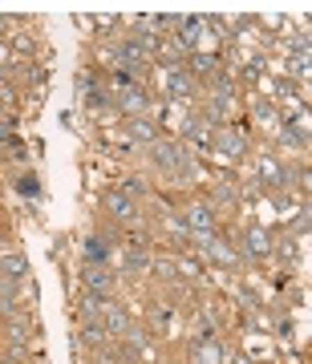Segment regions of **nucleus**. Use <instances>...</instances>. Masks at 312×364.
<instances>
[{
    "label": "nucleus",
    "instance_id": "obj_16",
    "mask_svg": "<svg viewBox=\"0 0 312 364\" xmlns=\"http://www.w3.org/2000/svg\"><path fill=\"white\" fill-rule=\"evenodd\" d=\"M236 364H252V361H236Z\"/></svg>",
    "mask_w": 312,
    "mask_h": 364
},
{
    "label": "nucleus",
    "instance_id": "obj_10",
    "mask_svg": "<svg viewBox=\"0 0 312 364\" xmlns=\"http://www.w3.org/2000/svg\"><path fill=\"white\" fill-rule=\"evenodd\" d=\"M81 344H85L90 352H101V356H106V348H110V336H106V328H101L97 320H85V324H81Z\"/></svg>",
    "mask_w": 312,
    "mask_h": 364
},
{
    "label": "nucleus",
    "instance_id": "obj_8",
    "mask_svg": "<svg viewBox=\"0 0 312 364\" xmlns=\"http://www.w3.org/2000/svg\"><path fill=\"white\" fill-rule=\"evenodd\" d=\"M0 275H4L8 284H21L24 275H28V259H24L21 251H13V255L4 251V255H0Z\"/></svg>",
    "mask_w": 312,
    "mask_h": 364
},
{
    "label": "nucleus",
    "instance_id": "obj_14",
    "mask_svg": "<svg viewBox=\"0 0 312 364\" xmlns=\"http://www.w3.org/2000/svg\"><path fill=\"white\" fill-rule=\"evenodd\" d=\"M215 198L219 202H240V187H236V182H223V187L215 191Z\"/></svg>",
    "mask_w": 312,
    "mask_h": 364
},
{
    "label": "nucleus",
    "instance_id": "obj_12",
    "mask_svg": "<svg viewBox=\"0 0 312 364\" xmlns=\"http://www.w3.org/2000/svg\"><path fill=\"white\" fill-rule=\"evenodd\" d=\"M219 150L240 158L243 150H247V138H243V134H236V130H223V134H219Z\"/></svg>",
    "mask_w": 312,
    "mask_h": 364
},
{
    "label": "nucleus",
    "instance_id": "obj_13",
    "mask_svg": "<svg viewBox=\"0 0 312 364\" xmlns=\"http://www.w3.org/2000/svg\"><path fill=\"white\" fill-rule=\"evenodd\" d=\"M126 134H130V138H134V142H154V125H150V121H138V118H130L126 121Z\"/></svg>",
    "mask_w": 312,
    "mask_h": 364
},
{
    "label": "nucleus",
    "instance_id": "obj_4",
    "mask_svg": "<svg viewBox=\"0 0 312 364\" xmlns=\"http://www.w3.org/2000/svg\"><path fill=\"white\" fill-rule=\"evenodd\" d=\"M114 89H118V94L110 97V101L122 105L126 114H142L146 105H150V97H146V89L138 85V81H130V85H114Z\"/></svg>",
    "mask_w": 312,
    "mask_h": 364
},
{
    "label": "nucleus",
    "instance_id": "obj_9",
    "mask_svg": "<svg viewBox=\"0 0 312 364\" xmlns=\"http://www.w3.org/2000/svg\"><path fill=\"white\" fill-rule=\"evenodd\" d=\"M167 94H170V97H191V94H195V77L183 69V65L167 69Z\"/></svg>",
    "mask_w": 312,
    "mask_h": 364
},
{
    "label": "nucleus",
    "instance_id": "obj_15",
    "mask_svg": "<svg viewBox=\"0 0 312 364\" xmlns=\"http://www.w3.org/2000/svg\"><path fill=\"white\" fill-rule=\"evenodd\" d=\"M0 364H21V356H17V352H13V356L4 352V356H0Z\"/></svg>",
    "mask_w": 312,
    "mask_h": 364
},
{
    "label": "nucleus",
    "instance_id": "obj_2",
    "mask_svg": "<svg viewBox=\"0 0 312 364\" xmlns=\"http://www.w3.org/2000/svg\"><path fill=\"white\" fill-rule=\"evenodd\" d=\"M97 324L106 328V336H110V340H122L130 328H134L130 312H126L122 304H114V300H106V308H101V315H97Z\"/></svg>",
    "mask_w": 312,
    "mask_h": 364
},
{
    "label": "nucleus",
    "instance_id": "obj_6",
    "mask_svg": "<svg viewBox=\"0 0 312 364\" xmlns=\"http://www.w3.org/2000/svg\"><path fill=\"white\" fill-rule=\"evenodd\" d=\"M106 211L118 218V223H134V218H138V202L126 198L122 191H114V194H106Z\"/></svg>",
    "mask_w": 312,
    "mask_h": 364
},
{
    "label": "nucleus",
    "instance_id": "obj_7",
    "mask_svg": "<svg viewBox=\"0 0 312 364\" xmlns=\"http://www.w3.org/2000/svg\"><path fill=\"white\" fill-rule=\"evenodd\" d=\"M243 251L252 255V259H268L272 255V235L268 231H260V227H252V231H243Z\"/></svg>",
    "mask_w": 312,
    "mask_h": 364
},
{
    "label": "nucleus",
    "instance_id": "obj_1",
    "mask_svg": "<svg viewBox=\"0 0 312 364\" xmlns=\"http://www.w3.org/2000/svg\"><path fill=\"white\" fill-rule=\"evenodd\" d=\"M150 162L163 170V174H191V158H187V150L179 142H170V138H154L150 142Z\"/></svg>",
    "mask_w": 312,
    "mask_h": 364
},
{
    "label": "nucleus",
    "instance_id": "obj_3",
    "mask_svg": "<svg viewBox=\"0 0 312 364\" xmlns=\"http://www.w3.org/2000/svg\"><path fill=\"white\" fill-rule=\"evenodd\" d=\"M81 284H85V291L110 300V291H114V271H110L106 263H85L81 267Z\"/></svg>",
    "mask_w": 312,
    "mask_h": 364
},
{
    "label": "nucleus",
    "instance_id": "obj_11",
    "mask_svg": "<svg viewBox=\"0 0 312 364\" xmlns=\"http://www.w3.org/2000/svg\"><path fill=\"white\" fill-rule=\"evenodd\" d=\"M110 251H114V239H106V235H90V243H85V263H106Z\"/></svg>",
    "mask_w": 312,
    "mask_h": 364
},
{
    "label": "nucleus",
    "instance_id": "obj_5",
    "mask_svg": "<svg viewBox=\"0 0 312 364\" xmlns=\"http://www.w3.org/2000/svg\"><path fill=\"white\" fill-rule=\"evenodd\" d=\"M288 182H292V174L280 166L276 158H264V162H260V187H268V191H280V187H288Z\"/></svg>",
    "mask_w": 312,
    "mask_h": 364
}]
</instances>
